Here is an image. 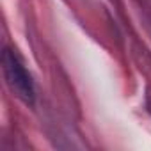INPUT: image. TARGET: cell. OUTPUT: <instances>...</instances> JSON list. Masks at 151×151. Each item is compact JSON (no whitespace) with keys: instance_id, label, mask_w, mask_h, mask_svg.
Here are the masks:
<instances>
[{"instance_id":"obj_1","label":"cell","mask_w":151,"mask_h":151,"mask_svg":"<svg viewBox=\"0 0 151 151\" xmlns=\"http://www.w3.org/2000/svg\"><path fill=\"white\" fill-rule=\"evenodd\" d=\"M2 64H4V75H6V80L11 87V91L23 100L25 103L32 105L34 103V82L30 78L29 71L25 69L23 62L20 60V57L13 52V50H4L2 55Z\"/></svg>"}]
</instances>
